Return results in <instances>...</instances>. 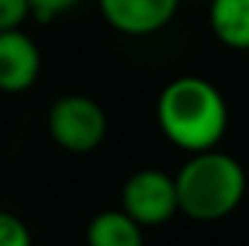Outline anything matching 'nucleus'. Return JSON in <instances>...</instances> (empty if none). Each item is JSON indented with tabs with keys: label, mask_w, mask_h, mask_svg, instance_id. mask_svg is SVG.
I'll list each match as a JSON object with an SVG mask.
<instances>
[{
	"label": "nucleus",
	"mask_w": 249,
	"mask_h": 246,
	"mask_svg": "<svg viewBox=\"0 0 249 246\" xmlns=\"http://www.w3.org/2000/svg\"><path fill=\"white\" fill-rule=\"evenodd\" d=\"M180 9V0H99L105 23L127 38H148L165 29Z\"/></svg>",
	"instance_id": "obj_5"
},
{
	"label": "nucleus",
	"mask_w": 249,
	"mask_h": 246,
	"mask_svg": "<svg viewBox=\"0 0 249 246\" xmlns=\"http://www.w3.org/2000/svg\"><path fill=\"white\" fill-rule=\"evenodd\" d=\"M177 214L197 223H217L229 217L247 194V171L241 159L220 148L188 154L174 174Z\"/></svg>",
	"instance_id": "obj_2"
},
{
	"label": "nucleus",
	"mask_w": 249,
	"mask_h": 246,
	"mask_svg": "<svg viewBox=\"0 0 249 246\" xmlns=\"http://www.w3.org/2000/svg\"><path fill=\"white\" fill-rule=\"evenodd\" d=\"M41 78V50L20 29L0 32V93H26Z\"/></svg>",
	"instance_id": "obj_6"
},
{
	"label": "nucleus",
	"mask_w": 249,
	"mask_h": 246,
	"mask_svg": "<svg viewBox=\"0 0 249 246\" xmlns=\"http://www.w3.org/2000/svg\"><path fill=\"white\" fill-rule=\"evenodd\" d=\"M0 246H32L29 226L12 211H0Z\"/></svg>",
	"instance_id": "obj_9"
},
{
	"label": "nucleus",
	"mask_w": 249,
	"mask_h": 246,
	"mask_svg": "<svg viewBox=\"0 0 249 246\" xmlns=\"http://www.w3.org/2000/svg\"><path fill=\"white\" fill-rule=\"evenodd\" d=\"M122 211L142 229L162 226L177 214L174 177L162 168H139L122 185Z\"/></svg>",
	"instance_id": "obj_4"
},
{
	"label": "nucleus",
	"mask_w": 249,
	"mask_h": 246,
	"mask_svg": "<svg viewBox=\"0 0 249 246\" xmlns=\"http://www.w3.org/2000/svg\"><path fill=\"white\" fill-rule=\"evenodd\" d=\"M26 20H29L26 0H0V32L20 29Z\"/></svg>",
	"instance_id": "obj_11"
},
{
	"label": "nucleus",
	"mask_w": 249,
	"mask_h": 246,
	"mask_svg": "<svg viewBox=\"0 0 249 246\" xmlns=\"http://www.w3.org/2000/svg\"><path fill=\"white\" fill-rule=\"evenodd\" d=\"M81 0H26V6H29V18H35V20H55V18H61L67 15L70 9H75Z\"/></svg>",
	"instance_id": "obj_10"
},
{
	"label": "nucleus",
	"mask_w": 249,
	"mask_h": 246,
	"mask_svg": "<svg viewBox=\"0 0 249 246\" xmlns=\"http://www.w3.org/2000/svg\"><path fill=\"white\" fill-rule=\"evenodd\" d=\"M157 124L174 148L186 154L209 151L226 136L229 105L209 78L177 75L157 96Z\"/></svg>",
	"instance_id": "obj_1"
},
{
	"label": "nucleus",
	"mask_w": 249,
	"mask_h": 246,
	"mask_svg": "<svg viewBox=\"0 0 249 246\" xmlns=\"http://www.w3.org/2000/svg\"><path fill=\"white\" fill-rule=\"evenodd\" d=\"M212 35L238 53L249 50V0H209Z\"/></svg>",
	"instance_id": "obj_7"
},
{
	"label": "nucleus",
	"mask_w": 249,
	"mask_h": 246,
	"mask_svg": "<svg viewBox=\"0 0 249 246\" xmlns=\"http://www.w3.org/2000/svg\"><path fill=\"white\" fill-rule=\"evenodd\" d=\"M87 246H145V235L122 209H107L87 223Z\"/></svg>",
	"instance_id": "obj_8"
},
{
	"label": "nucleus",
	"mask_w": 249,
	"mask_h": 246,
	"mask_svg": "<svg viewBox=\"0 0 249 246\" xmlns=\"http://www.w3.org/2000/svg\"><path fill=\"white\" fill-rule=\"evenodd\" d=\"M50 139L70 154H90L102 148L107 136V113L105 107L84 93H67L55 99L47 110Z\"/></svg>",
	"instance_id": "obj_3"
}]
</instances>
